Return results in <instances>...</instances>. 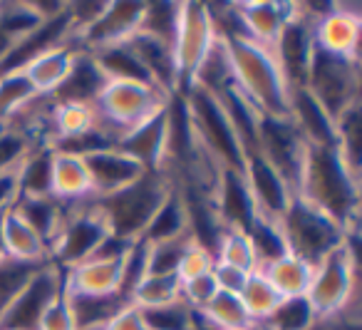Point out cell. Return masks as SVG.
<instances>
[{
    "label": "cell",
    "mask_w": 362,
    "mask_h": 330,
    "mask_svg": "<svg viewBox=\"0 0 362 330\" xmlns=\"http://www.w3.org/2000/svg\"><path fill=\"white\" fill-rule=\"evenodd\" d=\"M296 196L337 221L347 234L357 231L360 174L335 147H308Z\"/></svg>",
    "instance_id": "6da1fadb"
},
{
    "label": "cell",
    "mask_w": 362,
    "mask_h": 330,
    "mask_svg": "<svg viewBox=\"0 0 362 330\" xmlns=\"http://www.w3.org/2000/svg\"><path fill=\"white\" fill-rule=\"evenodd\" d=\"M223 42L231 60L233 87L261 117H288L291 85L283 75L276 52L263 50L246 38H231Z\"/></svg>",
    "instance_id": "7a4b0ae2"
},
{
    "label": "cell",
    "mask_w": 362,
    "mask_h": 330,
    "mask_svg": "<svg viewBox=\"0 0 362 330\" xmlns=\"http://www.w3.org/2000/svg\"><path fill=\"white\" fill-rule=\"evenodd\" d=\"M171 191V181L161 171H146L132 186L115 191V194L92 199L95 209L105 219V226L112 236L124 241H139L149 229L151 219Z\"/></svg>",
    "instance_id": "3957f363"
},
{
    "label": "cell",
    "mask_w": 362,
    "mask_h": 330,
    "mask_svg": "<svg viewBox=\"0 0 362 330\" xmlns=\"http://www.w3.org/2000/svg\"><path fill=\"white\" fill-rule=\"evenodd\" d=\"M169 100L171 95L149 82L107 80L95 100L97 125L110 137H115V142L119 144L127 132L136 130L151 117L164 112L169 107Z\"/></svg>",
    "instance_id": "277c9868"
},
{
    "label": "cell",
    "mask_w": 362,
    "mask_h": 330,
    "mask_svg": "<svg viewBox=\"0 0 362 330\" xmlns=\"http://www.w3.org/2000/svg\"><path fill=\"white\" fill-rule=\"evenodd\" d=\"M181 97L187 105L189 125H192V135L199 149L211 161H216L221 169L241 171L246 154L233 132V125L228 122L221 100L211 92L197 90V87L184 90Z\"/></svg>",
    "instance_id": "5b68a950"
},
{
    "label": "cell",
    "mask_w": 362,
    "mask_h": 330,
    "mask_svg": "<svg viewBox=\"0 0 362 330\" xmlns=\"http://www.w3.org/2000/svg\"><path fill=\"white\" fill-rule=\"evenodd\" d=\"M355 234L347 241L327 254L313 271L310 288L305 300L310 303L317 320L337 318L340 313L350 310L357 303V254H355Z\"/></svg>",
    "instance_id": "8992f818"
},
{
    "label": "cell",
    "mask_w": 362,
    "mask_h": 330,
    "mask_svg": "<svg viewBox=\"0 0 362 330\" xmlns=\"http://www.w3.org/2000/svg\"><path fill=\"white\" fill-rule=\"evenodd\" d=\"M278 229L286 241V249L313 266H317L327 254L340 249L350 236L337 221H332L330 216H325L298 196L281 216Z\"/></svg>",
    "instance_id": "52a82bcc"
},
{
    "label": "cell",
    "mask_w": 362,
    "mask_h": 330,
    "mask_svg": "<svg viewBox=\"0 0 362 330\" xmlns=\"http://www.w3.org/2000/svg\"><path fill=\"white\" fill-rule=\"evenodd\" d=\"M107 236H110V231H107L105 219L95 209L92 199L65 206L60 229H57L55 239L50 241V263L60 271L72 268V266L95 256V251L100 249Z\"/></svg>",
    "instance_id": "ba28073f"
},
{
    "label": "cell",
    "mask_w": 362,
    "mask_h": 330,
    "mask_svg": "<svg viewBox=\"0 0 362 330\" xmlns=\"http://www.w3.org/2000/svg\"><path fill=\"white\" fill-rule=\"evenodd\" d=\"M303 87L310 90L335 120H340L347 110L360 105V62L313 50Z\"/></svg>",
    "instance_id": "9c48e42d"
},
{
    "label": "cell",
    "mask_w": 362,
    "mask_h": 330,
    "mask_svg": "<svg viewBox=\"0 0 362 330\" xmlns=\"http://www.w3.org/2000/svg\"><path fill=\"white\" fill-rule=\"evenodd\" d=\"M216 40L218 38L211 16H209V3H181L174 42H171L176 75H179V92H184V87L192 82L194 72L206 60Z\"/></svg>",
    "instance_id": "30bf717a"
},
{
    "label": "cell",
    "mask_w": 362,
    "mask_h": 330,
    "mask_svg": "<svg viewBox=\"0 0 362 330\" xmlns=\"http://www.w3.org/2000/svg\"><path fill=\"white\" fill-rule=\"evenodd\" d=\"M310 21L313 47L317 52L340 57V60L360 62L362 18L357 3L355 6H350V3H327L325 11L320 16L310 18Z\"/></svg>",
    "instance_id": "8fae6325"
},
{
    "label": "cell",
    "mask_w": 362,
    "mask_h": 330,
    "mask_svg": "<svg viewBox=\"0 0 362 330\" xmlns=\"http://www.w3.org/2000/svg\"><path fill=\"white\" fill-rule=\"evenodd\" d=\"M62 290V271L45 263L23 285L8 310L0 318V330H35L37 318L52 298Z\"/></svg>",
    "instance_id": "7c38bea8"
},
{
    "label": "cell",
    "mask_w": 362,
    "mask_h": 330,
    "mask_svg": "<svg viewBox=\"0 0 362 330\" xmlns=\"http://www.w3.org/2000/svg\"><path fill=\"white\" fill-rule=\"evenodd\" d=\"M243 181H246V189L251 194L256 219L278 224L281 216L288 211V206H291V201L296 199V194L286 184V179L261 154L246 157V161H243Z\"/></svg>",
    "instance_id": "4fadbf2b"
},
{
    "label": "cell",
    "mask_w": 362,
    "mask_h": 330,
    "mask_svg": "<svg viewBox=\"0 0 362 330\" xmlns=\"http://www.w3.org/2000/svg\"><path fill=\"white\" fill-rule=\"evenodd\" d=\"M124 261L112 258H87L72 268L62 271V288L67 295H85V298H112L124 295Z\"/></svg>",
    "instance_id": "5bb4252c"
},
{
    "label": "cell",
    "mask_w": 362,
    "mask_h": 330,
    "mask_svg": "<svg viewBox=\"0 0 362 330\" xmlns=\"http://www.w3.org/2000/svg\"><path fill=\"white\" fill-rule=\"evenodd\" d=\"M238 21L243 28V38L263 50H276L286 25L298 13V3H236Z\"/></svg>",
    "instance_id": "9a60e30c"
},
{
    "label": "cell",
    "mask_w": 362,
    "mask_h": 330,
    "mask_svg": "<svg viewBox=\"0 0 362 330\" xmlns=\"http://www.w3.org/2000/svg\"><path fill=\"white\" fill-rule=\"evenodd\" d=\"M288 117L300 132L308 147H335L337 120L313 97L305 87H293L288 100Z\"/></svg>",
    "instance_id": "2e32d148"
},
{
    "label": "cell",
    "mask_w": 362,
    "mask_h": 330,
    "mask_svg": "<svg viewBox=\"0 0 362 330\" xmlns=\"http://www.w3.org/2000/svg\"><path fill=\"white\" fill-rule=\"evenodd\" d=\"M77 57H80L77 47H72L70 42H57V45L45 47L35 57H30L21 67V72L40 97H55L70 77Z\"/></svg>",
    "instance_id": "e0dca14e"
},
{
    "label": "cell",
    "mask_w": 362,
    "mask_h": 330,
    "mask_svg": "<svg viewBox=\"0 0 362 330\" xmlns=\"http://www.w3.org/2000/svg\"><path fill=\"white\" fill-rule=\"evenodd\" d=\"M85 161L92 176V199L115 194V191L132 186L134 181H139L146 174V169L139 161L132 159L129 154H124L117 147L95 152V154L85 157Z\"/></svg>",
    "instance_id": "ac0fdd59"
},
{
    "label": "cell",
    "mask_w": 362,
    "mask_h": 330,
    "mask_svg": "<svg viewBox=\"0 0 362 330\" xmlns=\"http://www.w3.org/2000/svg\"><path fill=\"white\" fill-rule=\"evenodd\" d=\"M50 196L65 206L92 199V176L85 157L52 149L50 161Z\"/></svg>",
    "instance_id": "d6986e66"
},
{
    "label": "cell",
    "mask_w": 362,
    "mask_h": 330,
    "mask_svg": "<svg viewBox=\"0 0 362 330\" xmlns=\"http://www.w3.org/2000/svg\"><path fill=\"white\" fill-rule=\"evenodd\" d=\"M0 244H3V254L13 261L30 266L50 263L47 241L13 206L0 214Z\"/></svg>",
    "instance_id": "ffe728a7"
},
{
    "label": "cell",
    "mask_w": 362,
    "mask_h": 330,
    "mask_svg": "<svg viewBox=\"0 0 362 330\" xmlns=\"http://www.w3.org/2000/svg\"><path fill=\"white\" fill-rule=\"evenodd\" d=\"M166 130H169V117H166L164 110L156 117H151L149 122L139 125L136 130L127 132L117 144V149L136 159L146 171H159L166 154Z\"/></svg>",
    "instance_id": "44dd1931"
},
{
    "label": "cell",
    "mask_w": 362,
    "mask_h": 330,
    "mask_svg": "<svg viewBox=\"0 0 362 330\" xmlns=\"http://www.w3.org/2000/svg\"><path fill=\"white\" fill-rule=\"evenodd\" d=\"M261 271L273 283V288L281 293V298H303L308 293V288H310L315 266L308 263L300 256L286 251L283 256H278L271 263L263 266Z\"/></svg>",
    "instance_id": "7402d4cb"
},
{
    "label": "cell",
    "mask_w": 362,
    "mask_h": 330,
    "mask_svg": "<svg viewBox=\"0 0 362 330\" xmlns=\"http://www.w3.org/2000/svg\"><path fill=\"white\" fill-rule=\"evenodd\" d=\"M105 75L100 72V67L95 65L90 52H80L75 67H72L67 82L60 87L55 97L50 100L55 102H82V105H95L97 95L105 87Z\"/></svg>",
    "instance_id": "603a6c76"
},
{
    "label": "cell",
    "mask_w": 362,
    "mask_h": 330,
    "mask_svg": "<svg viewBox=\"0 0 362 330\" xmlns=\"http://www.w3.org/2000/svg\"><path fill=\"white\" fill-rule=\"evenodd\" d=\"M181 298V280L176 273H144L127 293V303L139 310H151L169 305Z\"/></svg>",
    "instance_id": "cb8c5ba5"
},
{
    "label": "cell",
    "mask_w": 362,
    "mask_h": 330,
    "mask_svg": "<svg viewBox=\"0 0 362 330\" xmlns=\"http://www.w3.org/2000/svg\"><path fill=\"white\" fill-rule=\"evenodd\" d=\"M238 298H241L243 308H246V313L253 325H261L263 320L271 318V313L281 305V300H283L281 293L273 288V283L266 278L263 271H253V273L248 275L241 293H238Z\"/></svg>",
    "instance_id": "d4e9b609"
},
{
    "label": "cell",
    "mask_w": 362,
    "mask_h": 330,
    "mask_svg": "<svg viewBox=\"0 0 362 330\" xmlns=\"http://www.w3.org/2000/svg\"><path fill=\"white\" fill-rule=\"evenodd\" d=\"M214 258L218 263L246 271V273H253V271L261 268L251 236H248V231L241 229H221L216 249H214Z\"/></svg>",
    "instance_id": "484cf974"
},
{
    "label": "cell",
    "mask_w": 362,
    "mask_h": 330,
    "mask_svg": "<svg viewBox=\"0 0 362 330\" xmlns=\"http://www.w3.org/2000/svg\"><path fill=\"white\" fill-rule=\"evenodd\" d=\"M202 313L216 330H248V328H253L251 318H248L246 308H243L241 298H238L236 293L218 290V293L214 295L206 305H204Z\"/></svg>",
    "instance_id": "4316f807"
},
{
    "label": "cell",
    "mask_w": 362,
    "mask_h": 330,
    "mask_svg": "<svg viewBox=\"0 0 362 330\" xmlns=\"http://www.w3.org/2000/svg\"><path fill=\"white\" fill-rule=\"evenodd\" d=\"M37 97L40 95L33 90V85L28 82V77L21 70L3 75L0 77V125L16 120Z\"/></svg>",
    "instance_id": "83f0119b"
},
{
    "label": "cell",
    "mask_w": 362,
    "mask_h": 330,
    "mask_svg": "<svg viewBox=\"0 0 362 330\" xmlns=\"http://www.w3.org/2000/svg\"><path fill=\"white\" fill-rule=\"evenodd\" d=\"M192 241V234H181L146 244V273H176V266Z\"/></svg>",
    "instance_id": "f1b7e54d"
},
{
    "label": "cell",
    "mask_w": 362,
    "mask_h": 330,
    "mask_svg": "<svg viewBox=\"0 0 362 330\" xmlns=\"http://www.w3.org/2000/svg\"><path fill=\"white\" fill-rule=\"evenodd\" d=\"M33 147H42V144H37L28 132L18 130V127L0 125V174L16 171Z\"/></svg>",
    "instance_id": "f546056e"
},
{
    "label": "cell",
    "mask_w": 362,
    "mask_h": 330,
    "mask_svg": "<svg viewBox=\"0 0 362 330\" xmlns=\"http://www.w3.org/2000/svg\"><path fill=\"white\" fill-rule=\"evenodd\" d=\"M45 266V263H42ZM40 268V266L21 263V261L13 258H0V318L8 310V305L16 300V295L23 290V285L33 278V273Z\"/></svg>",
    "instance_id": "4dcf8cb0"
},
{
    "label": "cell",
    "mask_w": 362,
    "mask_h": 330,
    "mask_svg": "<svg viewBox=\"0 0 362 330\" xmlns=\"http://www.w3.org/2000/svg\"><path fill=\"white\" fill-rule=\"evenodd\" d=\"M144 323L149 330H194V308H189L184 300H174L161 308L141 310Z\"/></svg>",
    "instance_id": "1f68e13d"
},
{
    "label": "cell",
    "mask_w": 362,
    "mask_h": 330,
    "mask_svg": "<svg viewBox=\"0 0 362 330\" xmlns=\"http://www.w3.org/2000/svg\"><path fill=\"white\" fill-rule=\"evenodd\" d=\"M214 263H216V258H214L211 251H209L206 246L192 241V244L187 246V251H184V256H181L179 266H176V278L184 283V280H192L204 273H211Z\"/></svg>",
    "instance_id": "d6a6232c"
},
{
    "label": "cell",
    "mask_w": 362,
    "mask_h": 330,
    "mask_svg": "<svg viewBox=\"0 0 362 330\" xmlns=\"http://www.w3.org/2000/svg\"><path fill=\"white\" fill-rule=\"evenodd\" d=\"M35 330H77L75 315H72L70 298H67L65 288L47 303V308L37 318Z\"/></svg>",
    "instance_id": "836d02e7"
},
{
    "label": "cell",
    "mask_w": 362,
    "mask_h": 330,
    "mask_svg": "<svg viewBox=\"0 0 362 330\" xmlns=\"http://www.w3.org/2000/svg\"><path fill=\"white\" fill-rule=\"evenodd\" d=\"M216 293H218V285L211 273H204V275H199V278L184 280V283H181V300H184L189 308L202 310Z\"/></svg>",
    "instance_id": "e575fe53"
},
{
    "label": "cell",
    "mask_w": 362,
    "mask_h": 330,
    "mask_svg": "<svg viewBox=\"0 0 362 330\" xmlns=\"http://www.w3.org/2000/svg\"><path fill=\"white\" fill-rule=\"evenodd\" d=\"M211 275H214V280H216V285H218V290H226V293H241V288H243V283H246V278L251 273H246V271H241V268H233V266H226V263H214V268H211Z\"/></svg>",
    "instance_id": "d590c367"
},
{
    "label": "cell",
    "mask_w": 362,
    "mask_h": 330,
    "mask_svg": "<svg viewBox=\"0 0 362 330\" xmlns=\"http://www.w3.org/2000/svg\"><path fill=\"white\" fill-rule=\"evenodd\" d=\"M105 330H149L144 323V313L136 305L124 303L110 320H107Z\"/></svg>",
    "instance_id": "8d00e7d4"
},
{
    "label": "cell",
    "mask_w": 362,
    "mask_h": 330,
    "mask_svg": "<svg viewBox=\"0 0 362 330\" xmlns=\"http://www.w3.org/2000/svg\"><path fill=\"white\" fill-rule=\"evenodd\" d=\"M310 330H335V325H332V320H317Z\"/></svg>",
    "instance_id": "74e56055"
},
{
    "label": "cell",
    "mask_w": 362,
    "mask_h": 330,
    "mask_svg": "<svg viewBox=\"0 0 362 330\" xmlns=\"http://www.w3.org/2000/svg\"><path fill=\"white\" fill-rule=\"evenodd\" d=\"M0 258H6V254H3V244H0Z\"/></svg>",
    "instance_id": "f35d334b"
},
{
    "label": "cell",
    "mask_w": 362,
    "mask_h": 330,
    "mask_svg": "<svg viewBox=\"0 0 362 330\" xmlns=\"http://www.w3.org/2000/svg\"><path fill=\"white\" fill-rule=\"evenodd\" d=\"M248 330H253V328H248Z\"/></svg>",
    "instance_id": "ab89813d"
}]
</instances>
